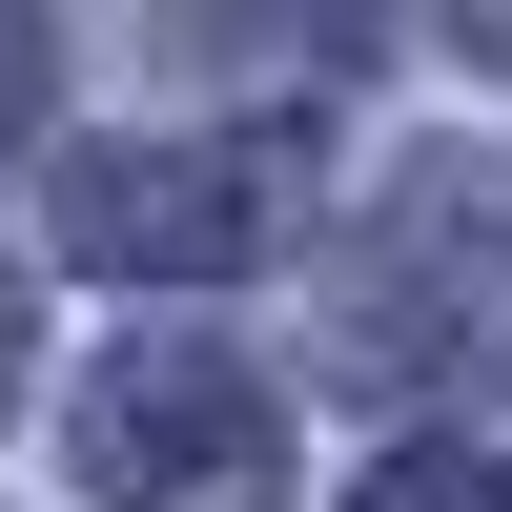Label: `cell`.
I'll use <instances>...</instances> for the list:
<instances>
[{
	"label": "cell",
	"mask_w": 512,
	"mask_h": 512,
	"mask_svg": "<svg viewBox=\"0 0 512 512\" xmlns=\"http://www.w3.org/2000/svg\"><path fill=\"white\" fill-rule=\"evenodd\" d=\"M82 472H103V512H267L287 431H267V390H246V369H205V349H123L103 390H82Z\"/></svg>",
	"instance_id": "6da1fadb"
},
{
	"label": "cell",
	"mask_w": 512,
	"mask_h": 512,
	"mask_svg": "<svg viewBox=\"0 0 512 512\" xmlns=\"http://www.w3.org/2000/svg\"><path fill=\"white\" fill-rule=\"evenodd\" d=\"M62 246L82 267H246V246H267V164L246 144H82L62 164Z\"/></svg>",
	"instance_id": "7a4b0ae2"
},
{
	"label": "cell",
	"mask_w": 512,
	"mask_h": 512,
	"mask_svg": "<svg viewBox=\"0 0 512 512\" xmlns=\"http://www.w3.org/2000/svg\"><path fill=\"white\" fill-rule=\"evenodd\" d=\"M0 103H21V21H0Z\"/></svg>",
	"instance_id": "5b68a950"
},
{
	"label": "cell",
	"mask_w": 512,
	"mask_h": 512,
	"mask_svg": "<svg viewBox=\"0 0 512 512\" xmlns=\"http://www.w3.org/2000/svg\"><path fill=\"white\" fill-rule=\"evenodd\" d=\"M369 512H512V472H492V451H390Z\"/></svg>",
	"instance_id": "3957f363"
},
{
	"label": "cell",
	"mask_w": 512,
	"mask_h": 512,
	"mask_svg": "<svg viewBox=\"0 0 512 512\" xmlns=\"http://www.w3.org/2000/svg\"><path fill=\"white\" fill-rule=\"evenodd\" d=\"M472 62H512V0H472Z\"/></svg>",
	"instance_id": "277c9868"
},
{
	"label": "cell",
	"mask_w": 512,
	"mask_h": 512,
	"mask_svg": "<svg viewBox=\"0 0 512 512\" xmlns=\"http://www.w3.org/2000/svg\"><path fill=\"white\" fill-rule=\"evenodd\" d=\"M0 390H21V308H0Z\"/></svg>",
	"instance_id": "8992f818"
}]
</instances>
